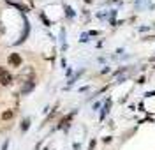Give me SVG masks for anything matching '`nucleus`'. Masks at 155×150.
I'll return each mask as SVG.
<instances>
[{
    "instance_id": "11",
    "label": "nucleus",
    "mask_w": 155,
    "mask_h": 150,
    "mask_svg": "<svg viewBox=\"0 0 155 150\" xmlns=\"http://www.w3.org/2000/svg\"><path fill=\"white\" fill-rule=\"evenodd\" d=\"M86 2H90V0H86Z\"/></svg>"
},
{
    "instance_id": "2",
    "label": "nucleus",
    "mask_w": 155,
    "mask_h": 150,
    "mask_svg": "<svg viewBox=\"0 0 155 150\" xmlns=\"http://www.w3.org/2000/svg\"><path fill=\"white\" fill-rule=\"evenodd\" d=\"M9 64L14 65V67H19V65H21V57H19L18 53H11V57H9Z\"/></svg>"
},
{
    "instance_id": "9",
    "label": "nucleus",
    "mask_w": 155,
    "mask_h": 150,
    "mask_svg": "<svg viewBox=\"0 0 155 150\" xmlns=\"http://www.w3.org/2000/svg\"><path fill=\"white\" fill-rule=\"evenodd\" d=\"M81 41H83V42L88 41V34H83V35H81Z\"/></svg>"
},
{
    "instance_id": "3",
    "label": "nucleus",
    "mask_w": 155,
    "mask_h": 150,
    "mask_svg": "<svg viewBox=\"0 0 155 150\" xmlns=\"http://www.w3.org/2000/svg\"><path fill=\"white\" fill-rule=\"evenodd\" d=\"M32 88H34V81L30 80V81H25V85H23V88H21V92H23V94H28V92H30Z\"/></svg>"
},
{
    "instance_id": "7",
    "label": "nucleus",
    "mask_w": 155,
    "mask_h": 150,
    "mask_svg": "<svg viewBox=\"0 0 155 150\" xmlns=\"http://www.w3.org/2000/svg\"><path fill=\"white\" fill-rule=\"evenodd\" d=\"M109 106H111V101H108V103H106V106H104V110H102V113H101V118H104V117H106V113L109 111Z\"/></svg>"
},
{
    "instance_id": "4",
    "label": "nucleus",
    "mask_w": 155,
    "mask_h": 150,
    "mask_svg": "<svg viewBox=\"0 0 155 150\" xmlns=\"http://www.w3.org/2000/svg\"><path fill=\"white\" fill-rule=\"evenodd\" d=\"M72 115H74V113H71V115H67L65 118H62V122L58 124V127H65V126H67V124L71 122V118H72Z\"/></svg>"
},
{
    "instance_id": "5",
    "label": "nucleus",
    "mask_w": 155,
    "mask_h": 150,
    "mask_svg": "<svg viewBox=\"0 0 155 150\" xmlns=\"http://www.w3.org/2000/svg\"><path fill=\"white\" fill-rule=\"evenodd\" d=\"M12 115H14V111H11V110L9 111H4L2 113V120H9V118H12Z\"/></svg>"
},
{
    "instance_id": "10",
    "label": "nucleus",
    "mask_w": 155,
    "mask_h": 150,
    "mask_svg": "<svg viewBox=\"0 0 155 150\" xmlns=\"http://www.w3.org/2000/svg\"><path fill=\"white\" fill-rule=\"evenodd\" d=\"M94 147H95V140H92V141H90V150H94Z\"/></svg>"
},
{
    "instance_id": "6",
    "label": "nucleus",
    "mask_w": 155,
    "mask_h": 150,
    "mask_svg": "<svg viewBox=\"0 0 155 150\" xmlns=\"http://www.w3.org/2000/svg\"><path fill=\"white\" fill-rule=\"evenodd\" d=\"M28 127H30V118H25L21 122V131H28Z\"/></svg>"
},
{
    "instance_id": "1",
    "label": "nucleus",
    "mask_w": 155,
    "mask_h": 150,
    "mask_svg": "<svg viewBox=\"0 0 155 150\" xmlns=\"http://www.w3.org/2000/svg\"><path fill=\"white\" fill-rule=\"evenodd\" d=\"M0 83L2 85H11L12 83V74L4 67H0Z\"/></svg>"
},
{
    "instance_id": "8",
    "label": "nucleus",
    "mask_w": 155,
    "mask_h": 150,
    "mask_svg": "<svg viewBox=\"0 0 155 150\" xmlns=\"http://www.w3.org/2000/svg\"><path fill=\"white\" fill-rule=\"evenodd\" d=\"M65 11H67V14H69V16H74V12H72V9H71V7H65Z\"/></svg>"
}]
</instances>
